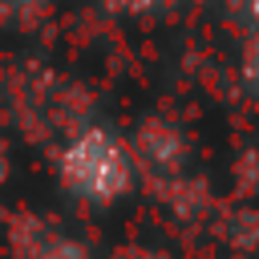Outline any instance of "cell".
Masks as SVG:
<instances>
[{"mask_svg": "<svg viewBox=\"0 0 259 259\" xmlns=\"http://www.w3.org/2000/svg\"><path fill=\"white\" fill-rule=\"evenodd\" d=\"M57 170H61V182L77 198L97 202V206L125 198L134 186V162L125 154V146L105 130H81L61 150Z\"/></svg>", "mask_w": 259, "mask_h": 259, "instance_id": "6da1fadb", "label": "cell"}, {"mask_svg": "<svg viewBox=\"0 0 259 259\" xmlns=\"http://www.w3.org/2000/svg\"><path fill=\"white\" fill-rule=\"evenodd\" d=\"M243 73H247V81L259 89V36L243 49Z\"/></svg>", "mask_w": 259, "mask_h": 259, "instance_id": "7a4b0ae2", "label": "cell"}, {"mask_svg": "<svg viewBox=\"0 0 259 259\" xmlns=\"http://www.w3.org/2000/svg\"><path fill=\"white\" fill-rule=\"evenodd\" d=\"M117 4H125V8H150V4H162V0H117Z\"/></svg>", "mask_w": 259, "mask_h": 259, "instance_id": "3957f363", "label": "cell"}, {"mask_svg": "<svg viewBox=\"0 0 259 259\" xmlns=\"http://www.w3.org/2000/svg\"><path fill=\"white\" fill-rule=\"evenodd\" d=\"M247 8H251V16L259 20V0H247Z\"/></svg>", "mask_w": 259, "mask_h": 259, "instance_id": "277c9868", "label": "cell"}]
</instances>
